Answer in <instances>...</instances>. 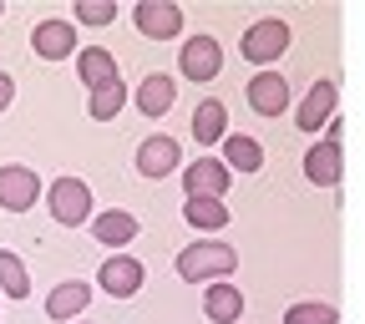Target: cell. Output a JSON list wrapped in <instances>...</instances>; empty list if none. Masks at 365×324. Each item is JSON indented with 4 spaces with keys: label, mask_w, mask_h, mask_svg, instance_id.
I'll use <instances>...</instances> for the list:
<instances>
[{
    "label": "cell",
    "mask_w": 365,
    "mask_h": 324,
    "mask_svg": "<svg viewBox=\"0 0 365 324\" xmlns=\"http://www.w3.org/2000/svg\"><path fill=\"white\" fill-rule=\"evenodd\" d=\"M234 268H239V249L234 244H223V239H198L188 249H178V279L182 284H223V279H234Z\"/></svg>",
    "instance_id": "6da1fadb"
},
{
    "label": "cell",
    "mask_w": 365,
    "mask_h": 324,
    "mask_svg": "<svg viewBox=\"0 0 365 324\" xmlns=\"http://www.w3.org/2000/svg\"><path fill=\"white\" fill-rule=\"evenodd\" d=\"M289 46H294V31H289L284 16H259L254 26H244L239 51H244V61H254L259 71H274V61H279Z\"/></svg>",
    "instance_id": "7a4b0ae2"
},
{
    "label": "cell",
    "mask_w": 365,
    "mask_h": 324,
    "mask_svg": "<svg viewBox=\"0 0 365 324\" xmlns=\"http://www.w3.org/2000/svg\"><path fill=\"white\" fill-rule=\"evenodd\" d=\"M46 208H51V218L61 228H81V223H91V213H97V198H91L86 177H56L51 188H46Z\"/></svg>",
    "instance_id": "3957f363"
},
{
    "label": "cell",
    "mask_w": 365,
    "mask_h": 324,
    "mask_svg": "<svg viewBox=\"0 0 365 324\" xmlns=\"http://www.w3.org/2000/svg\"><path fill=\"white\" fill-rule=\"evenodd\" d=\"M178 71L188 76V81H198V86H208L218 71H223V46L203 31V36H188L178 46Z\"/></svg>",
    "instance_id": "277c9868"
},
{
    "label": "cell",
    "mask_w": 365,
    "mask_h": 324,
    "mask_svg": "<svg viewBox=\"0 0 365 324\" xmlns=\"http://www.w3.org/2000/svg\"><path fill=\"white\" fill-rule=\"evenodd\" d=\"M132 167L143 172L148 182H158V177H168V172H182V147H178V137H168V132L143 137V142H137Z\"/></svg>",
    "instance_id": "5b68a950"
},
{
    "label": "cell",
    "mask_w": 365,
    "mask_h": 324,
    "mask_svg": "<svg viewBox=\"0 0 365 324\" xmlns=\"http://www.w3.org/2000/svg\"><path fill=\"white\" fill-rule=\"evenodd\" d=\"M143 284H148V268H143V258H132V254H112V258H102V268H97V289H107L112 299L143 294Z\"/></svg>",
    "instance_id": "8992f818"
},
{
    "label": "cell",
    "mask_w": 365,
    "mask_h": 324,
    "mask_svg": "<svg viewBox=\"0 0 365 324\" xmlns=\"http://www.w3.org/2000/svg\"><path fill=\"white\" fill-rule=\"evenodd\" d=\"M41 198V172L26 162H6L0 167V208L6 213H31Z\"/></svg>",
    "instance_id": "52a82bcc"
},
{
    "label": "cell",
    "mask_w": 365,
    "mask_h": 324,
    "mask_svg": "<svg viewBox=\"0 0 365 324\" xmlns=\"http://www.w3.org/2000/svg\"><path fill=\"white\" fill-rule=\"evenodd\" d=\"M132 26L148 41H178L182 36V6H173V0H137Z\"/></svg>",
    "instance_id": "ba28073f"
},
{
    "label": "cell",
    "mask_w": 365,
    "mask_h": 324,
    "mask_svg": "<svg viewBox=\"0 0 365 324\" xmlns=\"http://www.w3.org/2000/svg\"><path fill=\"white\" fill-rule=\"evenodd\" d=\"M335 107H340V86H335L330 76H319V81L304 91V102L294 107V127H299V132H325L330 117H335Z\"/></svg>",
    "instance_id": "9c48e42d"
},
{
    "label": "cell",
    "mask_w": 365,
    "mask_h": 324,
    "mask_svg": "<svg viewBox=\"0 0 365 324\" xmlns=\"http://www.w3.org/2000/svg\"><path fill=\"white\" fill-rule=\"evenodd\" d=\"M228 182H234V172L223 167V157L203 152L198 162H182V193L188 198H223Z\"/></svg>",
    "instance_id": "30bf717a"
},
{
    "label": "cell",
    "mask_w": 365,
    "mask_h": 324,
    "mask_svg": "<svg viewBox=\"0 0 365 324\" xmlns=\"http://www.w3.org/2000/svg\"><path fill=\"white\" fill-rule=\"evenodd\" d=\"M31 51L41 61H76V26L61 21V16H46L36 31H31Z\"/></svg>",
    "instance_id": "8fae6325"
},
{
    "label": "cell",
    "mask_w": 365,
    "mask_h": 324,
    "mask_svg": "<svg viewBox=\"0 0 365 324\" xmlns=\"http://www.w3.org/2000/svg\"><path fill=\"white\" fill-rule=\"evenodd\" d=\"M244 102H249V112H259V117H284V112H289V81H284L279 71H259V76H249V86H244Z\"/></svg>",
    "instance_id": "7c38bea8"
},
{
    "label": "cell",
    "mask_w": 365,
    "mask_h": 324,
    "mask_svg": "<svg viewBox=\"0 0 365 324\" xmlns=\"http://www.w3.org/2000/svg\"><path fill=\"white\" fill-rule=\"evenodd\" d=\"M173 102H178V81H173L168 71H148L143 81H137V91H132V107L143 112L148 122L168 117V112H173Z\"/></svg>",
    "instance_id": "4fadbf2b"
},
{
    "label": "cell",
    "mask_w": 365,
    "mask_h": 324,
    "mask_svg": "<svg viewBox=\"0 0 365 324\" xmlns=\"http://www.w3.org/2000/svg\"><path fill=\"white\" fill-rule=\"evenodd\" d=\"M304 177L314 182V188H340V177H345V152H340V142L319 137V142L304 152Z\"/></svg>",
    "instance_id": "5bb4252c"
},
{
    "label": "cell",
    "mask_w": 365,
    "mask_h": 324,
    "mask_svg": "<svg viewBox=\"0 0 365 324\" xmlns=\"http://www.w3.org/2000/svg\"><path fill=\"white\" fill-rule=\"evenodd\" d=\"M137 213H127V208H102V213H91V239H97L102 249H122L127 254V244L137 239Z\"/></svg>",
    "instance_id": "9a60e30c"
},
{
    "label": "cell",
    "mask_w": 365,
    "mask_h": 324,
    "mask_svg": "<svg viewBox=\"0 0 365 324\" xmlns=\"http://www.w3.org/2000/svg\"><path fill=\"white\" fill-rule=\"evenodd\" d=\"M86 304H91V289H86V279H61L51 294H46V319H56V324H71V319H81V314H86Z\"/></svg>",
    "instance_id": "2e32d148"
},
{
    "label": "cell",
    "mask_w": 365,
    "mask_h": 324,
    "mask_svg": "<svg viewBox=\"0 0 365 324\" xmlns=\"http://www.w3.org/2000/svg\"><path fill=\"white\" fill-rule=\"evenodd\" d=\"M203 314H208V324H239L244 319V289L234 279L208 284L203 289Z\"/></svg>",
    "instance_id": "e0dca14e"
},
{
    "label": "cell",
    "mask_w": 365,
    "mask_h": 324,
    "mask_svg": "<svg viewBox=\"0 0 365 324\" xmlns=\"http://www.w3.org/2000/svg\"><path fill=\"white\" fill-rule=\"evenodd\" d=\"M76 76H81L86 91H97V86L117 81V56L107 51V46H81L76 51Z\"/></svg>",
    "instance_id": "ac0fdd59"
},
{
    "label": "cell",
    "mask_w": 365,
    "mask_h": 324,
    "mask_svg": "<svg viewBox=\"0 0 365 324\" xmlns=\"http://www.w3.org/2000/svg\"><path fill=\"white\" fill-rule=\"evenodd\" d=\"M223 167L228 172H259L264 167V147H259V137H249V132H228L223 137Z\"/></svg>",
    "instance_id": "d6986e66"
},
{
    "label": "cell",
    "mask_w": 365,
    "mask_h": 324,
    "mask_svg": "<svg viewBox=\"0 0 365 324\" xmlns=\"http://www.w3.org/2000/svg\"><path fill=\"white\" fill-rule=\"evenodd\" d=\"M193 137L203 147H223V137H228V107L218 102V97H203L198 107H193Z\"/></svg>",
    "instance_id": "ffe728a7"
},
{
    "label": "cell",
    "mask_w": 365,
    "mask_h": 324,
    "mask_svg": "<svg viewBox=\"0 0 365 324\" xmlns=\"http://www.w3.org/2000/svg\"><path fill=\"white\" fill-rule=\"evenodd\" d=\"M182 218H188L198 234H218V228H228L223 198H188V203H182Z\"/></svg>",
    "instance_id": "44dd1931"
},
{
    "label": "cell",
    "mask_w": 365,
    "mask_h": 324,
    "mask_svg": "<svg viewBox=\"0 0 365 324\" xmlns=\"http://www.w3.org/2000/svg\"><path fill=\"white\" fill-rule=\"evenodd\" d=\"M122 107H127V81L122 76L107 81V86H97V91H86V112L97 117V122H112Z\"/></svg>",
    "instance_id": "7402d4cb"
},
{
    "label": "cell",
    "mask_w": 365,
    "mask_h": 324,
    "mask_svg": "<svg viewBox=\"0 0 365 324\" xmlns=\"http://www.w3.org/2000/svg\"><path fill=\"white\" fill-rule=\"evenodd\" d=\"M0 289H6V299H26L31 294V273H26V263L11 249H0Z\"/></svg>",
    "instance_id": "603a6c76"
},
{
    "label": "cell",
    "mask_w": 365,
    "mask_h": 324,
    "mask_svg": "<svg viewBox=\"0 0 365 324\" xmlns=\"http://www.w3.org/2000/svg\"><path fill=\"white\" fill-rule=\"evenodd\" d=\"M284 324H340V309L325 299H299L284 309Z\"/></svg>",
    "instance_id": "cb8c5ba5"
},
{
    "label": "cell",
    "mask_w": 365,
    "mask_h": 324,
    "mask_svg": "<svg viewBox=\"0 0 365 324\" xmlns=\"http://www.w3.org/2000/svg\"><path fill=\"white\" fill-rule=\"evenodd\" d=\"M117 21V0H81L71 11V26H112Z\"/></svg>",
    "instance_id": "d4e9b609"
},
{
    "label": "cell",
    "mask_w": 365,
    "mask_h": 324,
    "mask_svg": "<svg viewBox=\"0 0 365 324\" xmlns=\"http://www.w3.org/2000/svg\"><path fill=\"white\" fill-rule=\"evenodd\" d=\"M16 102V81H11V71H0V112H6Z\"/></svg>",
    "instance_id": "484cf974"
},
{
    "label": "cell",
    "mask_w": 365,
    "mask_h": 324,
    "mask_svg": "<svg viewBox=\"0 0 365 324\" xmlns=\"http://www.w3.org/2000/svg\"><path fill=\"white\" fill-rule=\"evenodd\" d=\"M76 324H91V319H76Z\"/></svg>",
    "instance_id": "4316f807"
},
{
    "label": "cell",
    "mask_w": 365,
    "mask_h": 324,
    "mask_svg": "<svg viewBox=\"0 0 365 324\" xmlns=\"http://www.w3.org/2000/svg\"><path fill=\"white\" fill-rule=\"evenodd\" d=\"M0 16H6V11H0Z\"/></svg>",
    "instance_id": "83f0119b"
}]
</instances>
